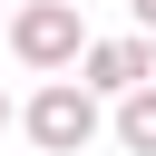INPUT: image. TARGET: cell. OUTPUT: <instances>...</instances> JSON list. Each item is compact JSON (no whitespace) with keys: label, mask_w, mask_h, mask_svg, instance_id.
Wrapping results in <instances>:
<instances>
[{"label":"cell","mask_w":156,"mask_h":156,"mask_svg":"<svg viewBox=\"0 0 156 156\" xmlns=\"http://www.w3.org/2000/svg\"><path fill=\"white\" fill-rule=\"evenodd\" d=\"M88 49H98V39H88L78 0H20V10H10V58H20L29 78H78Z\"/></svg>","instance_id":"obj_1"},{"label":"cell","mask_w":156,"mask_h":156,"mask_svg":"<svg viewBox=\"0 0 156 156\" xmlns=\"http://www.w3.org/2000/svg\"><path fill=\"white\" fill-rule=\"evenodd\" d=\"M20 127H29V146H39V156H78V146H98L107 98H98L88 78H39V88H29V107H20Z\"/></svg>","instance_id":"obj_2"},{"label":"cell","mask_w":156,"mask_h":156,"mask_svg":"<svg viewBox=\"0 0 156 156\" xmlns=\"http://www.w3.org/2000/svg\"><path fill=\"white\" fill-rule=\"evenodd\" d=\"M78 78L117 107V98H136V88H156V39L146 29H127V39H98L88 58H78Z\"/></svg>","instance_id":"obj_3"},{"label":"cell","mask_w":156,"mask_h":156,"mask_svg":"<svg viewBox=\"0 0 156 156\" xmlns=\"http://www.w3.org/2000/svg\"><path fill=\"white\" fill-rule=\"evenodd\" d=\"M107 136H117L127 156H156V88H136V98H117V107H107Z\"/></svg>","instance_id":"obj_4"},{"label":"cell","mask_w":156,"mask_h":156,"mask_svg":"<svg viewBox=\"0 0 156 156\" xmlns=\"http://www.w3.org/2000/svg\"><path fill=\"white\" fill-rule=\"evenodd\" d=\"M127 20H136V29H146V39H156V0H127Z\"/></svg>","instance_id":"obj_5"},{"label":"cell","mask_w":156,"mask_h":156,"mask_svg":"<svg viewBox=\"0 0 156 156\" xmlns=\"http://www.w3.org/2000/svg\"><path fill=\"white\" fill-rule=\"evenodd\" d=\"M0 127H20V107H10V88H0Z\"/></svg>","instance_id":"obj_6"}]
</instances>
